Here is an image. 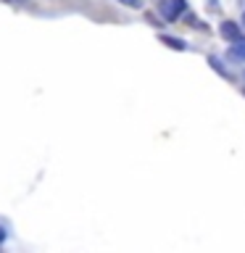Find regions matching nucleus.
Wrapping results in <instances>:
<instances>
[{"mask_svg": "<svg viewBox=\"0 0 245 253\" xmlns=\"http://www.w3.org/2000/svg\"><path fill=\"white\" fill-rule=\"evenodd\" d=\"M185 8H187L185 0H166V3H161V13H163L166 21H177Z\"/></svg>", "mask_w": 245, "mask_h": 253, "instance_id": "obj_1", "label": "nucleus"}, {"mask_svg": "<svg viewBox=\"0 0 245 253\" xmlns=\"http://www.w3.org/2000/svg\"><path fill=\"white\" fill-rule=\"evenodd\" d=\"M219 35L224 37L227 42H235V40H240V37H243V29H240V24H237V21H221Z\"/></svg>", "mask_w": 245, "mask_h": 253, "instance_id": "obj_2", "label": "nucleus"}, {"mask_svg": "<svg viewBox=\"0 0 245 253\" xmlns=\"http://www.w3.org/2000/svg\"><path fill=\"white\" fill-rule=\"evenodd\" d=\"M229 58H237V61H245V37L235 40L232 47H229Z\"/></svg>", "mask_w": 245, "mask_h": 253, "instance_id": "obj_3", "label": "nucleus"}, {"mask_svg": "<svg viewBox=\"0 0 245 253\" xmlns=\"http://www.w3.org/2000/svg\"><path fill=\"white\" fill-rule=\"evenodd\" d=\"M166 47H174V50H187V45H185V40H179V37H169V35H161L158 37Z\"/></svg>", "mask_w": 245, "mask_h": 253, "instance_id": "obj_4", "label": "nucleus"}, {"mask_svg": "<svg viewBox=\"0 0 245 253\" xmlns=\"http://www.w3.org/2000/svg\"><path fill=\"white\" fill-rule=\"evenodd\" d=\"M208 63H211V66H213V69H216V71H219V74H221V77H227V69H224V66H221V61H219V58H213V55H211V58H208Z\"/></svg>", "mask_w": 245, "mask_h": 253, "instance_id": "obj_5", "label": "nucleus"}, {"mask_svg": "<svg viewBox=\"0 0 245 253\" xmlns=\"http://www.w3.org/2000/svg\"><path fill=\"white\" fill-rule=\"evenodd\" d=\"M116 3H122L126 8H134V11H140V8H142V0H116Z\"/></svg>", "mask_w": 245, "mask_h": 253, "instance_id": "obj_6", "label": "nucleus"}, {"mask_svg": "<svg viewBox=\"0 0 245 253\" xmlns=\"http://www.w3.org/2000/svg\"><path fill=\"white\" fill-rule=\"evenodd\" d=\"M208 5L213 8V11H216V8H219V0H208Z\"/></svg>", "mask_w": 245, "mask_h": 253, "instance_id": "obj_7", "label": "nucleus"}, {"mask_svg": "<svg viewBox=\"0 0 245 253\" xmlns=\"http://www.w3.org/2000/svg\"><path fill=\"white\" fill-rule=\"evenodd\" d=\"M3 240H5V229L0 227V243H3Z\"/></svg>", "mask_w": 245, "mask_h": 253, "instance_id": "obj_8", "label": "nucleus"}, {"mask_svg": "<svg viewBox=\"0 0 245 253\" xmlns=\"http://www.w3.org/2000/svg\"><path fill=\"white\" fill-rule=\"evenodd\" d=\"M8 3H24V0H8Z\"/></svg>", "mask_w": 245, "mask_h": 253, "instance_id": "obj_9", "label": "nucleus"}, {"mask_svg": "<svg viewBox=\"0 0 245 253\" xmlns=\"http://www.w3.org/2000/svg\"><path fill=\"white\" fill-rule=\"evenodd\" d=\"M243 24H245V13H243Z\"/></svg>", "mask_w": 245, "mask_h": 253, "instance_id": "obj_10", "label": "nucleus"}]
</instances>
